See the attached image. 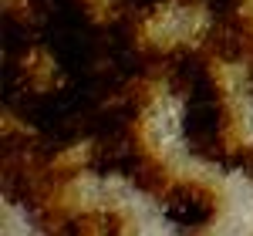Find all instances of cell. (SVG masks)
I'll list each match as a JSON object with an SVG mask.
<instances>
[{"label":"cell","instance_id":"1","mask_svg":"<svg viewBox=\"0 0 253 236\" xmlns=\"http://www.w3.org/2000/svg\"><path fill=\"white\" fill-rule=\"evenodd\" d=\"M182 142L196 158L213 162V165H233L236 138H233V115L226 108L219 81L203 84L193 91L182 105Z\"/></svg>","mask_w":253,"mask_h":236},{"label":"cell","instance_id":"2","mask_svg":"<svg viewBox=\"0 0 253 236\" xmlns=\"http://www.w3.org/2000/svg\"><path fill=\"white\" fill-rule=\"evenodd\" d=\"M159 202L179 236H206L219 219V196L196 179H172Z\"/></svg>","mask_w":253,"mask_h":236},{"label":"cell","instance_id":"3","mask_svg":"<svg viewBox=\"0 0 253 236\" xmlns=\"http://www.w3.org/2000/svg\"><path fill=\"white\" fill-rule=\"evenodd\" d=\"M203 47L223 64H253V20L243 14L216 17L203 38Z\"/></svg>","mask_w":253,"mask_h":236},{"label":"cell","instance_id":"4","mask_svg":"<svg viewBox=\"0 0 253 236\" xmlns=\"http://www.w3.org/2000/svg\"><path fill=\"white\" fill-rule=\"evenodd\" d=\"M98 226H101V236H138L135 219L122 209H108V213H98Z\"/></svg>","mask_w":253,"mask_h":236},{"label":"cell","instance_id":"5","mask_svg":"<svg viewBox=\"0 0 253 236\" xmlns=\"http://www.w3.org/2000/svg\"><path fill=\"white\" fill-rule=\"evenodd\" d=\"M169 0H115L118 7V17L125 20H142V17H152L156 10H162Z\"/></svg>","mask_w":253,"mask_h":236},{"label":"cell","instance_id":"6","mask_svg":"<svg viewBox=\"0 0 253 236\" xmlns=\"http://www.w3.org/2000/svg\"><path fill=\"white\" fill-rule=\"evenodd\" d=\"M189 3H199L206 7L210 17H233V14H243V0H189Z\"/></svg>","mask_w":253,"mask_h":236},{"label":"cell","instance_id":"7","mask_svg":"<svg viewBox=\"0 0 253 236\" xmlns=\"http://www.w3.org/2000/svg\"><path fill=\"white\" fill-rule=\"evenodd\" d=\"M233 169H240L247 179H253V145H240V149H236Z\"/></svg>","mask_w":253,"mask_h":236}]
</instances>
